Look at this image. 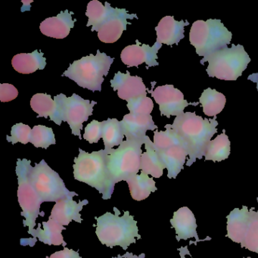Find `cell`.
<instances>
[{
    "label": "cell",
    "instance_id": "1",
    "mask_svg": "<svg viewBox=\"0 0 258 258\" xmlns=\"http://www.w3.org/2000/svg\"><path fill=\"white\" fill-rule=\"evenodd\" d=\"M217 116L213 119L202 118L196 112H184L175 118L172 129L182 140L188 153L186 166L205 157L208 143L217 133Z\"/></svg>",
    "mask_w": 258,
    "mask_h": 258
},
{
    "label": "cell",
    "instance_id": "2",
    "mask_svg": "<svg viewBox=\"0 0 258 258\" xmlns=\"http://www.w3.org/2000/svg\"><path fill=\"white\" fill-rule=\"evenodd\" d=\"M79 152L73 166L75 179L97 189L104 200L111 199L115 185L108 173L105 149L88 153L79 149Z\"/></svg>",
    "mask_w": 258,
    "mask_h": 258
},
{
    "label": "cell",
    "instance_id": "3",
    "mask_svg": "<svg viewBox=\"0 0 258 258\" xmlns=\"http://www.w3.org/2000/svg\"><path fill=\"white\" fill-rule=\"evenodd\" d=\"M114 213H105L99 217H96V231L98 238L102 244L107 247L120 246L126 250L137 239H140L137 222L129 211H124L123 215L117 208H114Z\"/></svg>",
    "mask_w": 258,
    "mask_h": 258
},
{
    "label": "cell",
    "instance_id": "4",
    "mask_svg": "<svg viewBox=\"0 0 258 258\" xmlns=\"http://www.w3.org/2000/svg\"><path fill=\"white\" fill-rule=\"evenodd\" d=\"M113 61L114 58L98 49L96 55L90 54L70 64L62 77H67L83 88L101 92L104 77L108 75Z\"/></svg>",
    "mask_w": 258,
    "mask_h": 258
},
{
    "label": "cell",
    "instance_id": "5",
    "mask_svg": "<svg viewBox=\"0 0 258 258\" xmlns=\"http://www.w3.org/2000/svg\"><path fill=\"white\" fill-rule=\"evenodd\" d=\"M208 62V76L223 81H236L250 62L248 54L241 45L232 44L202 58V64Z\"/></svg>",
    "mask_w": 258,
    "mask_h": 258
},
{
    "label": "cell",
    "instance_id": "6",
    "mask_svg": "<svg viewBox=\"0 0 258 258\" xmlns=\"http://www.w3.org/2000/svg\"><path fill=\"white\" fill-rule=\"evenodd\" d=\"M232 34L220 19L196 21L189 32L190 43L204 58L230 44Z\"/></svg>",
    "mask_w": 258,
    "mask_h": 258
},
{
    "label": "cell",
    "instance_id": "7",
    "mask_svg": "<svg viewBox=\"0 0 258 258\" xmlns=\"http://www.w3.org/2000/svg\"><path fill=\"white\" fill-rule=\"evenodd\" d=\"M142 146L126 140L117 149L105 150L108 173L114 185L120 181L126 182L141 170Z\"/></svg>",
    "mask_w": 258,
    "mask_h": 258
},
{
    "label": "cell",
    "instance_id": "8",
    "mask_svg": "<svg viewBox=\"0 0 258 258\" xmlns=\"http://www.w3.org/2000/svg\"><path fill=\"white\" fill-rule=\"evenodd\" d=\"M30 179L39 197L43 202H58V201L78 196L75 191L66 188L59 175L52 170L45 160L34 167H31Z\"/></svg>",
    "mask_w": 258,
    "mask_h": 258
},
{
    "label": "cell",
    "instance_id": "9",
    "mask_svg": "<svg viewBox=\"0 0 258 258\" xmlns=\"http://www.w3.org/2000/svg\"><path fill=\"white\" fill-rule=\"evenodd\" d=\"M31 161L28 159H18L16 174L18 176V200L22 209V215L25 217L24 226H28L31 234L36 226V220L40 213V205L43 203L30 179Z\"/></svg>",
    "mask_w": 258,
    "mask_h": 258
},
{
    "label": "cell",
    "instance_id": "10",
    "mask_svg": "<svg viewBox=\"0 0 258 258\" xmlns=\"http://www.w3.org/2000/svg\"><path fill=\"white\" fill-rule=\"evenodd\" d=\"M54 100L57 104L55 123L60 126L62 122H67L72 129V134L78 136L80 140H82L81 131L84 127L83 123L87 121L89 117L93 115V107L96 102L85 100L75 93L71 97L61 93L55 96Z\"/></svg>",
    "mask_w": 258,
    "mask_h": 258
},
{
    "label": "cell",
    "instance_id": "11",
    "mask_svg": "<svg viewBox=\"0 0 258 258\" xmlns=\"http://www.w3.org/2000/svg\"><path fill=\"white\" fill-rule=\"evenodd\" d=\"M152 94L156 103L159 105L161 116H166L170 118L171 116L181 115L183 114L184 109L189 105H198L199 103H188L180 90L175 88L173 85H167L158 87L155 90H147Z\"/></svg>",
    "mask_w": 258,
    "mask_h": 258
},
{
    "label": "cell",
    "instance_id": "12",
    "mask_svg": "<svg viewBox=\"0 0 258 258\" xmlns=\"http://www.w3.org/2000/svg\"><path fill=\"white\" fill-rule=\"evenodd\" d=\"M135 45L126 46L122 51L120 58L122 62L127 68H139L140 64L146 63V69L159 66L157 61L158 52L162 47V44L156 43L151 47L149 45L143 44L138 40H136Z\"/></svg>",
    "mask_w": 258,
    "mask_h": 258
},
{
    "label": "cell",
    "instance_id": "13",
    "mask_svg": "<svg viewBox=\"0 0 258 258\" xmlns=\"http://www.w3.org/2000/svg\"><path fill=\"white\" fill-rule=\"evenodd\" d=\"M125 9H113L108 19L105 21L98 31L100 41L105 43H114L121 37L123 31H126L128 19H138L137 15L129 14Z\"/></svg>",
    "mask_w": 258,
    "mask_h": 258
},
{
    "label": "cell",
    "instance_id": "14",
    "mask_svg": "<svg viewBox=\"0 0 258 258\" xmlns=\"http://www.w3.org/2000/svg\"><path fill=\"white\" fill-rule=\"evenodd\" d=\"M111 86L114 91H117L120 99L128 102L147 96V90L143 79L140 77L131 76L129 72L126 74L117 72L111 80Z\"/></svg>",
    "mask_w": 258,
    "mask_h": 258
},
{
    "label": "cell",
    "instance_id": "15",
    "mask_svg": "<svg viewBox=\"0 0 258 258\" xmlns=\"http://www.w3.org/2000/svg\"><path fill=\"white\" fill-rule=\"evenodd\" d=\"M121 123L123 134L126 141L140 143L144 145L146 141V132L158 129V126L154 123L152 115H133L126 114Z\"/></svg>",
    "mask_w": 258,
    "mask_h": 258
},
{
    "label": "cell",
    "instance_id": "16",
    "mask_svg": "<svg viewBox=\"0 0 258 258\" xmlns=\"http://www.w3.org/2000/svg\"><path fill=\"white\" fill-rule=\"evenodd\" d=\"M88 203V200H84L78 203L73 200V198L58 201L54 205L49 218L55 220L63 226H68L72 221L81 223L83 220L80 212L82 211L84 205Z\"/></svg>",
    "mask_w": 258,
    "mask_h": 258
},
{
    "label": "cell",
    "instance_id": "17",
    "mask_svg": "<svg viewBox=\"0 0 258 258\" xmlns=\"http://www.w3.org/2000/svg\"><path fill=\"white\" fill-rule=\"evenodd\" d=\"M188 25L189 23L187 21L178 22L173 16H165L155 28L157 42L167 46L179 44V41L184 38V28Z\"/></svg>",
    "mask_w": 258,
    "mask_h": 258
},
{
    "label": "cell",
    "instance_id": "18",
    "mask_svg": "<svg viewBox=\"0 0 258 258\" xmlns=\"http://www.w3.org/2000/svg\"><path fill=\"white\" fill-rule=\"evenodd\" d=\"M72 15L69 10L61 12L55 17L49 18L40 24L42 34L46 37L55 39H64L70 34L71 29L75 27L76 19L73 20Z\"/></svg>",
    "mask_w": 258,
    "mask_h": 258
},
{
    "label": "cell",
    "instance_id": "19",
    "mask_svg": "<svg viewBox=\"0 0 258 258\" xmlns=\"http://www.w3.org/2000/svg\"><path fill=\"white\" fill-rule=\"evenodd\" d=\"M170 223L176 231L178 241L193 238L199 239L196 217L188 207H182L175 211Z\"/></svg>",
    "mask_w": 258,
    "mask_h": 258
},
{
    "label": "cell",
    "instance_id": "20",
    "mask_svg": "<svg viewBox=\"0 0 258 258\" xmlns=\"http://www.w3.org/2000/svg\"><path fill=\"white\" fill-rule=\"evenodd\" d=\"M250 211L247 207L242 206L241 209L235 208L227 216L226 236L232 241L242 244L248 226Z\"/></svg>",
    "mask_w": 258,
    "mask_h": 258
},
{
    "label": "cell",
    "instance_id": "21",
    "mask_svg": "<svg viewBox=\"0 0 258 258\" xmlns=\"http://www.w3.org/2000/svg\"><path fill=\"white\" fill-rule=\"evenodd\" d=\"M158 153L167 170V177L176 179L185 165L188 155L186 149L182 146H175L166 150L158 151Z\"/></svg>",
    "mask_w": 258,
    "mask_h": 258
},
{
    "label": "cell",
    "instance_id": "22",
    "mask_svg": "<svg viewBox=\"0 0 258 258\" xmlns=\"http://www.w3.org/2000/svg\"><path fill=\"white\" fill-rule=\"evenodd\" d=\"M66 227L57 223L55 220L49 218L48 221L43 222V229L38 224L37 229H34L31 232L34 238H37L39 241L49 245H62L66 247L67 243L64 241L63 238V230Z\"/></svg>",
    "mask_w": 258,
    "mask_h": 258
},
{
    "label": "cell",
    "instance_id": "23",
    "mask_svg": "<svg viewBox=\"0 0 258 258\" xmlns=\"http://www.w3.org/2000/svg\"><path fill=\"white\" fill-rule=\"evenodd\" d=\"M43 52L38 50L31 53H20L15 55L12 60L13 69L20 74L30 75L37 70H43L46 68V59Z\"/></svg>",
    "mask_w": 258,
    "mask_h": 258
},
{
    "label": "cell",
    "instance_id": "24",
    "mask_svg": "<svg viewBox=\"0 0 258 258\" xmlns=\"http://www.w3.org/2000/svg\"><path fill=\"white\" fill-rule=\"evenodd\" d=\"M144 145L146 152L142 154L141 172L151 175L152 177L160 178L164 173L165 166L161 161L158 152L155 150L153 142H152L148 136Z\"/></svg>",
    "mask_w": 258,
    "mask_h": 258
},
{
    "label": "cell",
    "instance_id": "25",
    "mask_svg": "<svg viewBox=\"0 0 258 258\" xmlns=\"http://www.w3.org/2000/svg\"><path fill=\"white\" fill-rule=\"evenodd\" d=\"M126 182L129 185L131 197L138 202L147 199L151 193L158 189L153 178L149 177V175L143 172L130 178Z\"/></svg>",
    "mask_w": 258,
    "mask_h": 258
},
{
    "label": "cell",
    "instance_id": "26",
    "mask_svg": "<svg viewBox=\"0 0 258 258\" xmlns=\"http://www.w3.org/2000/svg\"><path fill=\"white\" fill-rule=\"evenodd\" d=\"M230 155V141L223 130V134L216 137L215 140H211L208 143L205 152V161H213L220 162L227 159Z\"/></svg>",
    "mask_w": 258,
    "mask_h": 258
},
{
    "label": "cell",
    "instance_id": "27",
    "mask_svg": "<svg viewBox=\"0 0 258 258\" xmlns=\"http://www.w3.org/2000/svg\"><path fill=\"white\" fill-rule=\"evenodd\" d=\"M199 102L203 107L204 114L209 117H215L220 114L226 105V96L223 93L211 88L204 90L199 98Z\"/></svg>",
    "mask_w": 258,
    "mask_h": 258
},
{
    "label": "cell",
    "instance_id": "28",
    "mask_svg": "<svg viewBox=\"0 0 258 258\" xmlns=\"http://www.w3.org/2000/svg\"><path fill=\"white\" fill-rule=\"evenodd\" d=\"M108 3H105V6L98 0H93L87 5L86 16L88 17V23L87 26H93L91 31H99L102 24L108 19L113 10Z\"/></svg>",
    "mask_w": 258,
    "mask_h": 258
},
{
    "label": "cell",
    "instance_id": "29",
    "mask_svg": "<svg viewBox=\"0 0 258 258\" xmlns=\"http://www.w3.org/2000/svg\"><path fill=\"white\" fill-rule=\"evenodd\" d=\"M31 107L39 117H50V120L55 122L56 120L57 104L52 99L50 95L46 93H37L31 99Z\"/></svg>",
    "mask_w": 258,
    "mask_h": 258
},
{
    "label": "cell",
    "instance_id": "30",
    "mask_svg": "<svg viewBox=\"0 0 258 258\" xmlns=\"http://www.w3.org/2000/svg\"><path fill=\"white\" fill-rule=\"evenodd\" d=\"M123 129L121 123L116 118H108L103 121L102 139H103L105 150L113 149L114 146H119L123 142Z\"/></svg>",
    "mask_w": 258,
    "mask_h": 258
},
{
    "label": "cell",
    "instance_id": "31",
    "mask_svg": "<svg viewBox=\"0 0 258 258\" xmlns=\"http://www.w3.org/2000/svg\"><path fill=\"white\" fill-rule=\"evenodd\" d=\"M165 128V131H158L156 130L154 132L153 143L155 150L158 152L166 150L175 146H183L179 136L172 129L171 124L166 125Z\"/></svg>",
    "mask_w": 258,
    "mask_h": 258
},
{
    "label": "cell",
    "instance_id": "32",
    "mask_svg": "<svg viewBox=\"0 0 258 258\" xmlns=\"http://www.w3.org/2000/svg\"><path fill=\"white\" fill-rule=\"evenodd\" d=\"M30 143L36 148H43L47 149L52 145L56 143L55 134L52 128L43 125L34 126L31 132Z\"/></svg>",
    "mask_w": 258,
    "mask_h": 258
},
{
    "label": "cell",
    "instance_id": "33",
    "mask_svg": "<svg viewBox=\"0 0 258 258\" xmlns=\"http://www.w3.org/2000/svg\"><path fill=\"white\" fill-rule=\"evenodd\" d=\"M241 245L258 254V211H250L248 226Z\"/></svg>",
    "mask_w": 258,
    "mask_h": 258
},
{
    "label": "cell",
    "instance_id": "34",
    "mask_svg": "<svg viewBox=\"0 0 258 258\" xmlns=\"http://www.w3.org/2000/svg\"><path fill=\"white\" fill-rule=\"evenodd\" d=\"M126 107L129 109L130 114L133 115H150L153 111L154 103L150 98L142 96L128 102Z\"/></svg>",
    "mask_w": 258,
    "mask_h": 258
},
{
    "label": "cell",
    "instance_id": "35",
    "mask_svg": "<svg viewBox=\"0 0 258 258\" xmlns=\"http://www.w3.org/2000/svg\"><path fill=\"white\" fill-rule=\"evenodd\" d=\"M31 132L32 129H31L28 125L22 123H17L12 127V136H7V141L13 143V145L17 143L28 144L31 140Z\"/></svg>",
    "mask_w": 258,
    "mask_h": 258
},
{
    "label": "cell",
    "instance_id": "36",
    "mask_svg": "<svg viewBox=\"0 0 258 258\" xmlns=\"http://www.w3.org/2000/svg\"><path fill=\"white\" fill-rule=\"evenodd\" d=\"M102 130H103V122H99L93 120L85 127L84 138L87 142L93 144L97 143L102 138Z\"/></svg>",
    "mask_w": 258,
    "mask_h": 258
},
{
    "label": "cell",
    "instance_id": "37",
    "mask_svg": "<svg viewBox=\"0 0 258 258\" xmlns=\"http://www.w3.org/2000/svg\"><path fill=\"white\" fill-rule=\"evenodd\" d=\"M19 96L17 89L10 84H0V101L8 102L14 100Z\"/></svg>",
    "mask_w": 258,
    "mask_h": 258
},
{
    "label": "cell",
    "instance_id": "38",
    "mask_svg": "<svg viewBox=\"0 0 258 258\" xmlns=\"http://www.w3.org/2000/svg\"><path fill=\"white\" fill-rule=\"evenodd\" d=\"M49 258H82L78 251L64 247L62 250L52 253Z\"/></svg>",
    "mask_w": 258,
    "mask_h": 258
},
{
    "label": "cell",
    "instance_id": "39",
    "mask_svg": "<svg viewBox=\"0 0 258 258\" xmlns=\"http://www.w3.org/2000/svg\"><path fill=\"white\" fill-rule=\"evenodd\" d=\"M117 258H145V254L144 253H142L140 256H137V255H134L133 253L126 252L124 255H122V256L118 255V257Z\"/></svg>",
    "mask_w": 258,
    "mask_h": 258
},
{
    "label": "cell",
    "instance_id": "40",
    "mask_svg": "<svg viewBox=\"0 0 258 258\" xmlns=\"http://www.w3.org/2000/svg\"><path fill=\"white\" fill-rule=\"evenodd\" d=\"M256 74H254V75H250V76L248 77V80H250V81H253V82L256 83V89H257V91H258V79L256 80Z\"/></svg>",
    "mask_w": 258,
    "mask_h": 258
},
{
    "label": "cell",
    "instance_id": "41",
    "mask_svg": "<svg viewBox=\"0 0 258 258\" xmlns=\"http://www.w3.org/2000/svg\"><path fill=\"white\" fill-rule=\"evenodd\" d=\"M180 258H185V256H182V253H181V257Z\"/></svg>",
    "mask_w": 258,
    "mask_h": 258
},
{
    "label": "cell",
    "instance_id": "42",
    "mask_svg": "<svg viewBox=\"0 0 258 258\" xmlns=\"http://www.w3.org/2000/svg\"><path fill=\"white\" fill-rule=\"evenodd\" d=\"M46 258H49V256H46Z\"/></svg>",
    "mask_w": 258,
    "mask_h": 258
},
{
    "label": "cell",
    "instance_id": "43",
    "mask_svg": "<svg viewBox=\"0 0 258 258\" xmlns=\"http://www.w3.org/2000/svg\"><path fill=\"white\" fill-rule=\"evenodd\" d=\"M257 201H258V199H257Z\"/></svg>",
    "mask_w": 258,
    "mask_h": 258
}]
</instances>
